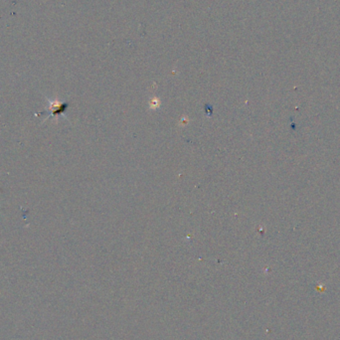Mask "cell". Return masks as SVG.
Instances as JSON below:
<instances>
[{
  "mask_svg": "<svg viewBox=\"0 0 340 340\" xmlns=\"http://www.w3.org/2000/svg\"><path fill=\"white\" fill-rule=\"evenodd\" d=\"M46 99H47V102H48V108H46L44 111L40 112L39 115H35L36 117H38V116L40 117V116H42L44 114H49L48 117L45 120V121H47L48 119H51V118H55L56 120H58L59 117L65 115L66 109L68 108V105H69L67 102L61 101L58 98H53L52 99V98L47 97Z\"/></svg>",
  "mask_w": 340,
  "mask_h": 340,
  "instance_id": "cell-1",
  "label": "cell"
}]
</instances>
